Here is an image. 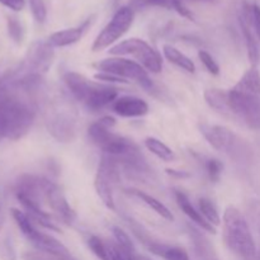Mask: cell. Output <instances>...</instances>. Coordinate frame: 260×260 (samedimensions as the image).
<instances>
[{
	"mask_svg": "<svg viewBox=\"0 0 260 260\" xmlns=\"http://www.w3.org/2000/svg\"><path fill=\"white\" fill-rule=\"evenodd\" d=\"M175 200H177V203L178 206H179L180 210L184 212V215L187 216L192 222H194L198 228L207 231V233L216 234L215 226H212L210 222H207V221L205 220V217H203L202 213L200 212V210H197V208L190 203V201L188 200V197L184 193L180 192V190H175Z\"/></svg>",
	"mask_w": 260,
	"mask_h": 260,
	"instance_id": "19",
	"label": "cell"
},
{
	"mask_svg": "<svg viewBox=\"0 0 260 260\" xmlns=\"http://www.w3.org/2000/svg\"><path fill=\"white\" fill-rule=\"evenodd\" d=\"M62 79L74 98L76 101L81 102V103L85 102L86 96L89 95L94 84H95L89 80V79H86L84 75H81V74L75 73V71H68V73L63 74Z\"/></svg>",
	"mask_w": 260,
	"mask_h": 260,
	"instance_id": "18",
	"label": "cell"
},
{
	"mask_svg": "<svg viewBox=\"0 0 260 260\" xmlns=\"http://www.w3.org/2000/svg\"><path fill=\"white\" fill-rule=\"evenodd\" d=\"M229 112L238 117L249 128L260 131V98L234 86L228 90Z\"/></svg>",
	"mask_w": 260,
	"mask_h": 260,
	"instance_id": "6",
	"label": "cell"
},
{
	"mask_svg": "<svg viewBox=\"0 0 260 260\" xmlns=\"http://www.w3.org/2000/svg\"><path fill=\"white\" fill-rule=\"evenodd\" d=\"M131 260H151V259L147 258V256H142V255H139V254H136L135 256H132Z\"/></svg>",
	"mask_w": 260,
	"mask_h": 260,
	"instance_id": "40",
	"label": "cell"
},
{
	"mask_svg": "<svg viewBox=\"0 0 260 260\" xmlns=\"http://www.w3.org/2000/svg\"><path fill=\"white\" fill-rule=\"evenodd\" d=\"M119 182V164L114 157L103 154L101 162L96 169L95 179H94V188L109 210H116V202H114V187Z\"/></svg>",
	"mask_w": 260,
	"mask_h": 260,
	"instance_id": "7",
	"label": "cell"
},
{
	"mask_svg": "<svg viewBox=\"0 0 260 260\" xmlns=\"http://www.w3.org/2000/svg\"><path fill=\"white\" fill-rule=\"evenodd\" d=\"M30 12L36 22L43 23L47 17V10H46L45 0H29Z\"/></svg>",
	"mask_w": 260,
	"mask_h": 260,
	"instance_id": "32",
	"label": "cell"
},
{
	"mask_svg": "<svg viewBox=\"0 0 260 260\" xmlns=\"http://www.w3.org/2000/svg\"><path fill=\"white\" fill-rule=\"evenodd\" d=\"M129 228L132 229L137 239L146 246L147 250L151 251L155 255L160 256V258L164 260H189V255H188V253L184 249L156 240L141 225H139L136 221L129 220Z\"/></svg>",
	"mask_w": 260,
	"mask_h": 260,
	"instance_id": "11",
	"label": "cell"
},
{
	"mask_svg": "<svg viewBox=\"0 0 260 260\" xmlns=\"http://www.w3.org/2000/svg\"><path fill=\"white\" fill-rule=\"evenodd\" d=\"M109 53L113 56H134L136 62L144 66L147 73L159 74L162 69V60L160 53L152 48L146 41L141 38H128L111 47Z\"/></svg>",
	"mask_w": 260,
	"mask_h": 260,
	"instance_id": "5",
	"label": "cell"
},
{
	"mask_svg": "<svg viewBox=\"0 0 260 260\" xmlns=\"http://www.w3.org/2000/svg\"><path fill=\"white\" fill-rule=\"evenodd\" d=\"M35 118V104L9 91L0 101V140L22 139L28 134Z\"/></svg>",
	"mask_w": 260,
	"mask_h": 260,
	"instance_id": "1",
	"label": "cell"
},
{
	"mask_svg": "<svg viewBox=\"0 0 260 260\" xmlns=\"http://www.w3.org/2000/svg\"><path fill=\"white\" fill-rule=\"evenodd\" d=\"M201 132L207 140L208 144L215 147L218 151L226 154L238 155L240 154V142L235 134L231 129L218 124H201Z\"/></svg>",
	"mask_w": 260,
	"mask_h": 260,
	"instance_id": "13",
	"label": "cell"
},
{
	"mask_svg": "<svg viewBox=\"0 0 260 260\" xmlns=\"http://www.w3.org/2000/svg\"><path fill=\"white\" fill-rule=\"evenodd\" d=\"M89 22L90 20H86L85 23H83L79 27H73V28H66V29L57 30V32L52 33V35L48 37V43H50L52 47H66V46H70L76 43L78 41L81 40V37L85 33L86 28H88Z\"/></svg>",
	"mask_w": 260,
	"mask_h": 260,
	"instance_id": "20",
	"label": "cell"
},
{
	"mask_svg": "<svg viewBox=\"0 0 260 260\" xmlns=\"http://www.w3.org/2000/svg\"><path fill=\"white\" fill-rule=\"evenodd\" d=\"M173 9H174L178 14L182 15V17L187 18V19H190V20L193 19V13L190 12V10L188 9V8L185 7L180 0H174V3H173Z\"/></svg>",
	"mask_w": 260,
	"mask_h": 260,
	"instance_id": "36",
	"label": "cell"
},
{
	"mask_svg": "<svg viewBox=\"0 0 260 260\" xmlns=\"http://www.w3.org/2000/svg\"><path fill=\"white\" fill-rule=\"evenodd\" d=\"M256 226H258V229L260 231V207L256 210Z\"/></svg>",
	"mask_w": 260,
	"mask_h": 260,
	"instance_id": "41",
	"label": "cell"
},
{
	"mask_svg": "<svg viewBox=\"0 0 260 260\" xmlns=\"http://www.w3.org/2000/svg\"><path fill=\"white\" fill-rule=\"evenodd\" d=\"M126 192L128 193V194H131V196H134V197L141 200L145 205L149 206L150 208H152V210H154L157 215L161 216V217L165 218V220H168V221L174 220V216H173V213L170 212L169 208H168L164 203L160 202L159 200H156L155 197H152V196L147 194V193L142 192V190H140V189H136V188H129V189H126Z\"/></svg>",
	"mask_w": 260,
	"mask_h": 260,
	"instance_id": "21",
	"label": "cell"
},
{
	"mask_svg": "<svg viewBox=\"0 0 260 260\" xmlns=\"http://www.w3.org/2000/svg\"><path fill=\"white\" fill-rule=\"evenodd\" d=\"M205 169L210 179L212 182H217V180H220L221 174H222L223 165L220 160L210 157V159L205 160Z\"/></svg>",
	"mask_w": 260,
	"mask_h": 260,
	"instance_id": "30",
	"label": "cell"
},
{
	"mask_svg": "<svg viewBox=\"0 0 260 260\" xmlns=\"http://www.w3.org/2000/svg\"><path fill=\"white\" fill-rule=\"evenodd\" d=\"M145 146L149 150L151 154L157 156L159 159L164 160V161H173L175 159V154L167 144L160 141L156 137H147L145 140Z\"/></svg>",
	"mask_w": 260,
	"mask_h": 260,
	"instance_id": "25",
	"label": "cell"
},
{
	"mask_svg": "<svg viewBox=\"0 0 260 260\" xmlns=\"http://www.w3.org/2000/svg\"><path fill=\"white\" fill-rule=\"evenodd\" d=\"M118 98V91L112 85H99L94 84L93 89L89 95L86 96L85 107L90 111H99L108 104H113V102Z\"/></svg>",
	"mask_w": 260,
	"mask_h": 260,
	"instance_id": "17",
	"label": "cell"
},
{
	"mask_svg": "<svg viewBox=\"0 0 260 260\" xmlns=\"http://www.w3.org/2000/svg\"><path fill=\"white\" fill-rule=\"evenodd\" d=\"M251 5H244L240 14V27L243 30L244 38H245L246 48H248V56L250 60L251 66L258 68L260 62V48L258 43V37L255 35L253 24H251Z\"/></svg>",
	"mask_w": 260,
	"mask_h": 260,
	"instance_id": "14",
	"label": "cell"
},
{
	"mask_svg": "<svg viewBox=\"0 0 260 260\" xmlns=\"http://www.w3.org/2000/svg\"><path fill=\"white\" fill-rule=\"evenodd\" d=\"M8 33L15 43H18V45L22 43L23 38H24V28H23L22 23L18 18H8Z\"/></svg>",
	"mask_w": 260,
	"mask_h": 260,
	"instance_id": "29",
	"label": "cell"
},
{
	"mask_svg": "<svg viewBox=\"0 0 260 260\" xmlns=\"http://www.w3.org/2000/svg\"><path fill=\"white\" fill-rule=\"evenodd\" d=\"M53 61V47L48 41H37L30 46L17 75H40L47 73Z\"/></svg>",
	"mask_w": 260,
	"mask_h": 260,
	"instance_id": "10",
	"label": "cell"
},
{
	"mask_svg": "<svg viewBox=\"0 0 260 260\" xmlns=\"http://www.w3.org/2000/svg\"><path fill=\"white\" fill-rule=\"evenodd\" d=\"M251 24H253L255 35L260 41V7L258 4L251 5Z\"/></svg>",
	"mask_w": 260,
	"mask_h": 260,
	"instance_id": "34",
	"label": "cell"
},
{
	"mask_svg": "<svg viewBox=\"0 0 260 260\" xmlns=\"http://www.w3.org/2000/svg\"><path fill=\"white\" fill-rule=\"evenodd\" d=\"M10 212H12L13 218H14L15 223L19 228L20 233L35 246L36 250L45 251V253L52 254V255L63 259L73 256L70 251L68 250V248L61 241H58L57 239L48 235V234H45L38 230L35 226V223H33V221L28 217V215L24 211L12 208Z\"/></svg>",
	"mask_w": 260,
	"mask_h": 260,
	"instance_id": "4",
	"label": "cell"
},
{
	"mask_svg": "<svg viewBox=\"0 0 260 260\" xmlns=\"http://www.w3.org/2000/svg\"><path fill=\"white\" fill-rule=\"evenodd\" d=\"M205 99L211 108L216 109L218 112L228 113V90L222 89H208L205 93Z\"/></svg>",
	"mask_w": 260,
	"mask_h": 260,
	"instance_id": "26",
	"label": "cell"
},
{
	"mask_svg": "<svg viewBox=\"0 0 260 260\" xmlns=\"http://www.w3.org/2000/svg\"><path fill=\"white\" fill-rule=\"evenodd\" d=\"M114 124L116 119L113 117H102L99 121L89 126L88 135L93 144L96 145L103 151V154L109 155L114 159H121L139 146L132 140L113 134L112 127H114Z\"/></svg>",
	"mask_w": 260,
	"mask_h": 260,
	"instance_id": "3",
	"label": "cell"
},
{
	"mask_svg": "<svg viewBox=\"0 0 260 260\" xmlns=\"http://www.w3.org/2000/svg\"><path fill=\"white\" fill-rule=\"evenodd\" d=\"M0 4L9 8L13 12H20L24 9L25 2L24 0H0Z\"/></svg>",
	"mask_w": 260,
	"mask_h": 260,
	"instance_id": "37",
	"label": "cell"
},
{
	"mask_svg": "<svg viewBox=\"0 0 260 260\" xmlns=\"http://www.w3.org/2000/svg\"><path fill=\"white\" fill-rule=\"evenodd\" d=\"M76 121L69 107L57 106L51 113L48 112L47 129L56 140L71 141L76 132Z\"/></svg>",
	"mask_w": 260,
	"mask_h": 260,
	"instance_id": "12",
	"label": "cell"
},
{
	"mask_svg": "<svg viewBox=\"0 0 260 260\" xmlns=\"http://www.w3.org/2000/svg\"><path fill=\"white\" fill-rule=\"evenodd\" d=\"M3 221H4V218H3V210H2V203H0V230H2Z\"/></svg>",
	"mask_w": 260,
	"mask_h": 260,
	"instance_id": "42",
	"label": "cell"
},
{
	"mask_svg": "<svg viewBox=\"0 0 260 260\" xmlns=\"http://www.w3.org/2000/svg\"><path fill=\"white\" fill-rule=\"evenodd\" d=\"M94 78H95L96 80L107 81V83H121V84H127V83H128V81L124 80V79L118 78V76H116V75H112V74L103 73V71H101V73L95 74V75H94Z\"/></svg>",
	"mask_w": 260,
	"mask_h": 260,
	"instance_id": "35",
	"label": "cell"
},
{
	"mask_svg": "<svg viewBox=\"0 0 260 260\" xmlns=\"http://www.w3.org/2000/svg\"><path fill=\"white\" fill-rule=\"evenodd\" d=\"M88 246L94 255L101 260H129L116 243L104 240L99 236H90L88 240Z\"/></svg>",
	"mask_w": 260,
	"mask_h": 260,
	"instance_id": "16",
	"label": "cell"
},
{
	"mask_svg": "<svg viewBox=\"0 0 260 260\" xmlns=\"http://www.w3.org/2000/svg\"><path fill=\"white\" fill-rule=\"evenodd\" d=\"M198 57H200L201 62L203 63V66L207 69L208 73L212 74V75H218V74H220V66L217 65L215 58H213L207 51L201 50L200 52H198Z\"/></svg>",
	"mask_w": 260,
	"mask_h": 260,
	"instance_id": "33",
	"label": "cell"
},
{
	"mask_svg": "<svg viewBox=\"0 0 260 260\" xmlns=\"http://www.w3.org/2000/svg\"><path fill=\"white\" fill-rule=\"evenodd\" d=\"M162 52H164V56L167 57V60H169L170 62L177 65L178 68L183 69V70L190 74H193L196 71L194 62H193L188 56H185L184 53L180 52L178 48L173 47L172 45H165L164 47H162Z\"/></svg>",
	"mask_w": 260,
	"mask_h": 260,
	"instance_id": "22",
	"label": "cell"
},
{
	"mask_svg": "<svg viewBox=\"0 0 260 260\" xmlns=\"http://www.w3.org/2000/svg\"><path fill=\"white\" fill-rule=\"evenodd\" d=\"M112 233H113L114 240H116L117 245L124 251V254H126L129 258V260H131L132 256L136 255L137 251L134 243H132L131 238L128 236V234L124 233L121 228H117V226H113V228H112Z\"/></svg>",
	"mask_w": 260,
	"mask_h": 260,
	"instance_id": "28",
	"label": "cell"
},
{
	"mask_svg": "<svg viewBox=\"0 0 260 260\" xmlns=\"http://www.w3.org/2000/svg\"><path fill=\"white\" fill-rule=\"evenodd\" d=\"M8 93H9V89L7 88V85H5L4 81L0 80V101H2V99L4 98Z\"/></svg>",
	"mask_w": 260,
	"mask_h": 260,
	"instance_id": "39",
	"label": "cell"
},
{
	"mask_svg": "<svg viewBox=\"0 0 260 260\" xmlns=\"http://www.w3.org/2000/svg\"><path fill=\"white\" fill-rule=\"evenodd\" d=\"M223 240L241 260H254L256 256V245L250 226L243 213L234 206H229L223 212Z\"/></svg>",
	"mask_w": 260,
	"mask_h": 260,
	"instance_id": "2",
	"label": "cell"
},
{
	"mask_svg": "<svg viewBox=\"0 0 260 260\" xmlns=\"http://www.w3.org/2000/svg\"><path fill=\"white\" fill-rule=\"evenodd\" d=\"M145 5H154V7H162L173 9L174 0H141Z\"/></svg>",
	"mask_w": 260,
	"mask_h": 260,
	"instance_id": "38",
	"label": "cell"
},
{
	"mask_svg": "<svg viewBox=\"0 0 260 260\" xmlns=\"http://www.w3.org/2000/svg\"><path fill=\"white\" fill-rule=\"evenodd\" d=\"M114 113L126 118L132 117H144L149 113V104L141 98L132 95L118 96L112 104Z\"/></svg>",
	"mask_w": 260,
	"mask_h": 260,
	"instance_id": "15",
	"label": "cell"
},
{
	"mask_svg": "<svg viewBox=\"0 0 260 260\" xmlns=\"http://www.w3.org/2000/svg\"><path fill=\"white\" fill-rule=\"evenodd\" d=\"M190 235H192L196 251H197V254L203 260H217L210 241L207 240V238L201 231L196 230L194 228H190Z\"/></svg>",
	"mask_w": 260,
	"mask_h": 260,
	"instance_id": "24",
	"label": "cell"
},
{
	"mask_svg": "<svg viewBox=\"0 0 260 260\" xmlns=\"http://www.w3.org/2000/svg\"><path fill=\"white\" fill-rule=\"evenodd\" d=\"M198 207H200V212L202 213V216L205 217V220L207 222H210L212 226H218L221 223V217L220 213H218L217 208H216L215 203L212 202L208 198H200L198 201Z\"/></svg>",
	"mask_w": 260,
	"mask_h": 260,
	"instance_id": "27",
	"label": "cell"
},
{
	"mask_svg": "<svg viewBox=\"0 0 260 260\" xmlns=\"http://www.w3.org/2000/svg\"><path fill=\"white\" fill-rule=\"evenodd\" d=\"M235 86H238L241 90H245L248 93L254 94V95L260 98V71L255 66H251L238 81Z\"/></svg>",
	"mask_w": 260,
	"mask_h": 260,
	"instance_id": "23",
	"label": "cell"
},
{
	"mask_svg": "<svg viewBox=\"0 0 260 260\" xmlns=\"http://www.w3.org/2000/svg\"><path fill=\"white\" fill-rule=\"evenodd\" d=\"M99 71L112 74L124 80L137 81L142 88L151 89L152 81L150 79L149 73L145 70L144 66L134 60H128L124 57H111L104 58L103 61L98 63Z\"/></svg>",
	"mask_w": 260,
	"mask_h": 260,
	"instance_id": "9",
	"label": "cell"
},
{
	"mask_svg": "<svg viewBox=\"0 0 260 260\" xmlns=\"http://www.w3.org/2000/svg\"><path fill=\"white\" fill-rule=\"evenodd\" d=\"M0 260H17V251L9 235L4 236L0 241Z\"/></svg>",
	"mask_w": 260,
	"mask_h": 260,
	"instance_id": "31",
	"label": "cell"
},
{
	"mask_svg": "<svg viewBox=\"0 0 260 260\" xmlns=\"http://www.w3.org/2000/svg\"><path fill=\"white\" fill-rule=\"evenodd\" d=\"M135 19V10L131 7H121L116 13L113 18L108 22V24L102 29V32L96 36L94 40L91 51L98 52L109 47L113 43H116L127 30L131 28Z\"/></svg>",
	"mask_w": 260,
	"mask_h": 260,
	"instance_id": "8",
	"label": "cell"
}]
</instances>
